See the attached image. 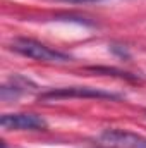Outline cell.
Returning a JSON list of instances; mask_svg holds the SVG:
<instances>
[{"label":"cell","mask_w":146,"mask_h":148,"mask_svg":"<svg viewBox=\"0 0 146 148\" xmlns=\"http://www.w3.org/2000/svg\"><path fill=\"white\" fill-rule=\"evenodd\" d=\"M112 52L113 53H117L119 57H122V59H131V55H129V52H127V48L126 47H122V45H112Z\"/></svg>","instance_id":"7"},{"label":"cell","mask_w":146,"mask_h":148,"mask_svg":"<svg viewBox=\"0 0 146 148\" xmlns=\"http://www.w3.org/2000/svg\"><path fill=\"white\" fill-rule=\"evenodd\" d=\"M0 124L7 131H46L48 122L38 115L29 112H19V114H3L0 119Z\"/></svg>","instance_id":"3"},{"label":"cell","mask_w":146,"mask_h":148,"mask_svg":"<svg viewBox=\"0 0 146 148\" xmlns=\"http://www.w3.org/2000/svg\"><path fill=\"white\" fill-rule=\"evenodd\" d=\"M64 98H96V100H120L122 95L112 93L107 90L91 88V86H65L57 90L43 91L38 100L40 102H50V100H64Z\"/></svg>","instance_id":"2"},{"label":"cell","mask_w":146,"mask_h":148,"mask_svg":"<svg viewBox=\"0 0 146 148\" xmlns=\"http://www.w3.org/2000/svg\"><path fill=\"white\" fill-rule=\"evenodd\" d=\"M100 141L110 148H146V136L126 129H105L100 134Z\"/></svg>","instance_id":"4"},{"label":"cell","mask_w":146,"mask_h":148,"mask_svg":"<svg viewBox=\"0 0 146 148\" xmlns=\"http://www.w3.org/2000/svg\"><path fill=\"white\" fill-rule=\"evenodd\" d=\"M88 71H93V73H98V74H107V76H117L120 79H131V81H136L139 79L136 74H131V73H126V71H120V69H115V67H86Z\"/></svg>","instance_id":"6"},{"label":"cell","mask_w":146,"mask_h":148,"mask_svg":"<svg viewBox=\"0 0 146 148\" xmlns=\"http://www.w3.org/2000/svg\"><path fill=\"white\" fill-rule=\"evenodd\" d=\"M60 2H67V3H89V2H102V0H60Z\"/></svg>","instance_id":"8"},{"label":"cell","mask_w":146,"mask_h":148,"mask_svg":"<svg viewBox=\"0 0 146 148\" xmlns=\"http://www.w3.org/2000/svg\"><path fill=\"white\" fill-rule=\"evenodd\" d=\"M36 90V84L31 83L28 77L21 76V74H16L12 76L7 83L2 84L0 88V97L3 102H12V100H17L19 97L26 95V93H31Z\"/></svg>","instance_id":"5"},{"label":"cell","mask_w":146,"mask_h":148,"mask_svg":"<svg viewBox=\"0 0 146 148\" xmlns=\"http://www.w3.org/2000/svg\"><path fill=\"white\" fill-rule=\"evenodd\" d=\"M10 50H14L16 53L23 55V57H28V59H33V60H40V62H71L72 60V55L65 53V52H60V50H55V48H50L48 45L33 40V38H16L12 40L10 43Z\"/></svg>","instance_id":"1"}]
</instances>
